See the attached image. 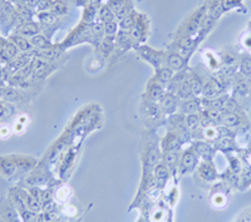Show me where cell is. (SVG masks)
<instances>
[{
	"label": "cell",
	"mask_w": 251,
	"mask_h": 222,
	"mask_svg": "<svg viewBox=\"0 0 251 222\" xmlns=\"http://www.w3.org/2000/svg\"><path fill=\"white\" fill-rule=\"evenodd\" d=\"M3 91H4V87L0 86V100L3 99Z\"/></svg>",
	"instance_id": "obj_52"
},
{
	"label": "cell",
	"mask_w": 251,
	"mask_h": 222,
	"mask_svg": "<svg viewBox=\"0 0 251 222\" xmlns=\"http://www.w3.org/2000/svg\"><path fill=\"white\" fill-rule=\"evenodd\" d=\"M240 72L244 77L251 78V55L244 54L240 62Z\"/></svg>",
	"instance_id": "obj_29"
},
{
	"label": "cell",
	"mask_w": 251,
	"mask_h": 222,
	"mask_svg": "<svg viewBox=\"0 0 251 222\" xmlns=\"http://www.w3.org/2000/svg\"><path fill=\"white\" fill-rule=\"evenodd\" d=\"M163 165L169 168L170 173H176V171L178 170V166H180V154L177 152H166L163 154Z\"/></svg>",
	"instance_id": "obj_10"
},
{
	"label": "cell",
	"mask_w": 251,
	"mask_h": 222,
	"mask_svg": "<svg viewBox=\"0 0 251 222\" xmlns=\"http://www.w3.org/2000/svg\"><path fill=\"white\" fill-rule=\"evenodd\" d=\"M51 222H64V221H62V220H54V221H51Z\"/></svg>",
	"instance_id": "obj_53"
},
{
	"label": "cell",
	"mask_w": 251,
	"mask_h": 222,
	"mask_svg": "<svg viewBox=\"0 0 251 222\" xmlns=\"http://www.w3.org/2000/svg\"><path fill=\"white\" fill-rule=\"evenodd\" d=\"M186 80H187L188 86H190V88H191L192 93H194V94L202 93L203 83L201 82L200 77H199V75H197L196 73L190 74V77H188Z\"/></svg>",
	"instance_id": "obj_21"
},
{
	"label": "cell",
	"mask_w": 251,
	"mask_h": 222,
	"mask_svg": "<svg viewBox=\"0 0 251 222\" xmlns=\"http://www.w3.org/2000/svg\"><path fill=\"white\" fill-rule=\"evenodd\" d=\"M199 165V158H197V153L194 152L192 149H187L182 153V156L180 157V166H178V170L182 174L190 173L196 168V166Z\"/></svg>",
	"instance_id": "obj_1"
},
{
	"label": "cell",
	"mask_w": 251,
	"mask_h": 222,
	"mask_svg": "<svg viewBox=\"0 0 251 222\" xmlns=\"http://www.w3.org/2000/svg\"><path fill=\"white\" fill-rule=\"evenodd\" d=\"M163 149L166 152H176L181 146V141L178 140V137L176 134L169 133L166 136V138L163 140Z\"/></svg>",
	"instance_id": "obj_15"
},
{
	"label": "cell",
	"mask_w": 251,
	"mask_h": 222,
	"mask_svg": "<svg viewBox=\"0 0 251 222\" xmlns=\"http://www.w3.org/2000/svg\"><path fill=\"white\" fill-rule=\"evenodd\" d=\"M98 19L100 22H102L103 24L108 23V22H113L116 20V14L111 10L108 5H103L100 6V12H98Z\"/></svg>",
	"instance_id": "obj_24"
},
{
	"label": "cell",
	"mask_w": 251,
	"mask_h": 222,
	"mask_svg": "<svg viewBox=\"0 0 251 222\" xmlns=\"http://www.w3.org/2000/svg\"><path fill=\"white\" fill-rule=\"evenodd\" d=\"M19 216H20V219H22V222H35L37 214L26 208V210L19 212Z\"/></svg>",
	"instance_id": "obj_45"
},
{
	"label": "cell",
	"mask_w": 251,
	"mask_h": 222,
	"mask_svg": "<svg viewBox=\"0 0 251 222\" xmlns=\"http://www.w3.org/2000/svg\"><path fill=\"white\" fill-rule=\"evenodd\" d=\"M126 1H127V0H109L107 5L111 8V10L114 13V14H117L121 9H122V6L125 5Z\"/></svg>",
	"instance_id": "obj_46"
},
{
	"label": "cell",
	"mask_w": 251,
	"mask_h": 222,
	"mask_svg": "<svg viewBox=\"0 0 251 222\" xmlns=\"http://www.w3.org/2000/svg\"><path fill=\"white\" fill-rule=\"evenodd\" d=\"M96 15H97V8L94 5H89L86 8V12L83 14V22L86 24H92L96 22Z\"/></svg>",
	"instance_id": "obj_35"
},
{
	"label": "cell",
	"mask_w": 251,
	"mask_h": 222,
	"mask_svg": "<svg viewBox=\"0 0 251 222\" xmlns=\"http://www.w3.org/2000/svg\"><path fill=\"white\" fill-rule=\"evenodd\" d=\"M200 108V102L196 99H186L185 102L181 103V111L186 114L197 113Z\"/></svg>",
	"instance_id": "obj_22"
},
{
	"label": "cell",
	"mask_w": 251,
	"mask_h": 222,
	"mask_svg": "<svg viewBox=\"0 0 251 222\" xmlns=\"http://www.w3.org/2000/svg\"><path fill=\"white\" fill-rule=\"evenodd\" d=\"M137 15L134 12H132L131 14H128L127 17L123 18L122 20H120V23H118V25H120L121 30H131L132 28H133L134 23H136V20H137Z\"/></svg>",
	"instance_id": "obj_26"
},
{
	"label": "cell",
	"mask_w": 251,
	"mask_h": 222,
	"mask_svg": "<svg viewBox=\"0 0 251 222\" xmlns=\"http://www.w3.org/2000/svg\"><path fill=\"white\" fill-rule=\"evenodd\" d=\"M132 37L131 33L128 30H118V33L116 34V43L118 47L123 49H127L132 44Z\"/></svg>",
	"instance_id": "obj_20"
},
{
	"label": "cell",
	"mask_w": 251,
	"mask_h": 222,
	"mask_svg": "<svg viewBox=\"0 0 251 222\" xmlns=\"http://www.w3.org/2000/svg\"><path fill=\"white\" fill-rule=\"evenodd\" d=\"M203 136H205L206 140H215L217 136H219V129H216L215 127H206L205 131H203Z\"/></svg>",
	"instance_id": "obj_47"
},
{
	"label": "cell",
	"mask_w": 251,
	"mask_h": 222,
	"mask_svg": "<svg viewBox=\"0 0 251 222\" xmlns=\"http://www.w3.org/2000/svg\"><path fill=\"white\" fill-rule=\"evenodd\" d=\"M13 129L8 124H0V140H6L12 136Z\"/></svg>",
	"instance_id": "obj_48"
},
{
	"label": "cell",
	"mask_w": 251,
	"mask_h": 222,
	"mask_svg": "<svg viewBox=\"0 0 251 222\" xmlns=\"http://www.w3.org/2000/svg\"><path fill=\"white\" fill-rule=\"evenodd\" d=\"M48 181V176H47L46 172L43 171H33L29 173V176L26 177V182L31 186H38L44 185Z\"/></svg>",
	"instance_id": "obj_16"
},
{
	"label": "cell",
	"mask_w": 251,
	"mask_h": 222,
	"mask_svg": "<svg viewBox=\"0 0 251 222\" xmlns=\"http://www.w3.org/2000/svg\"><path fill=\"white\" fill-rule=\"evenodd\" d=\"M132 12H133V4H132L131 0H127V1L125 3V5L122 6V9H121L117 14H116V19L122 20L123 18L127 17L128 14H131Z\"/></svg>",
	"instance_id": "obj_42"
},
{
	"label": "cell",
	"mask_w": 251,
	"mask_h": 222,
	"mask_svg": "<svg viewBox=\"0 0 251 222\" xmlns=\"http://www.w3.org/2000/svg\"><path fill=\"white\" fill-rule=\"evenodd\" d=\"M26 207H28V210L35 212V214H39V212H42V210H43L42 202H40L39 199L34 198L31 195H29V192L28 195H26Z\"/></svg>",
	"instance_id": "obj_31"
},
{
	"label": "cell",
	"mask_w": 251,
	"mask_h": 222,
	"mask_svg": "<svg viewBox=\"0 0 251 222\" xmlns=\"http://www.w3.org/2000/svg\"><path fill=\"white\" fill-rule=\"evenodd\" d=\"M15 34H20L25 38H33L34 35L40 34L39 23H37V22H25L15 30Z\"/></svg>",
	"instance_id": "obj_9"
},
{
	"label": "cell",
	"mask_w": 251,
	"mask_h": 222,
	"mask_svg": "<svg viewBox=\"0 0 251 222\" xmlns=\"http://www.w3.org/2000/svg\"><path fill=\"white\" fill-rule=\"evenodd\" d=\"M49 12H51L54 15H57V17H60V15H64L68 13V5H67L64 0H55V1L51 3Z\"/></svg>",
	"instance_id": "obj_25"
},
{
	"label": "cell",
	"mask_w": 251,
	"mask_h": 222,
	"mask_svg": "<svg viewBox=\"0 0 251 222\" xmlns=\"http://www.w3.org/2000/svg\"><path fill=\"white\" fill-rule=\"evenodd\" d=\"M174 77V71L170 69L169 67L167 68H158L157 69V73H156V80L158 83H166V82H170Z\"/></svg>",
	"instance_id": "obj_28"
},
{
	"label": "cell",
	"mask_w": 251,
	"mask_h": 222,
	"mask_svg": "<svg viewBox=\"0 0 251 222\" xmlns=\"http://www.w3.org/2000/svg\"><path fill=\"white\" fill-rule=\"evenodd\" d=\"M138 54L146 60V62H149L151 66L156 67L157 69L160 68V66L162 64L163 62V57L162 53L158 50H154V49L150 48V47L146 46H141L137 48Z\"/></svg>",
	"instance_id": "obj_2"
},
{
	"label": "cell",
	"mask_w": 251,
	"mask_h": 222,
	"mask_svg": "<svg viewBox=\"0 0 251 222\" xmlns=\"http://www.w3.org/2000/svg\"><path fill=\"white\" fill-rule=\"evenodd\" d=\"M118 29H120V25H118L116 20L104 23V35L106 37H116V34L118 33Z\"/></svg>",
	"instance_id": "obj_40"
},
{
	"label": "cell",
	"mask_w": 251,
	"mask_h": 222,
	"mask_svg": "<svg viewBox=\"0 0 251 222\" xmlns=\"http://www.w3.org/2000/svg\"><path fill=\"white\" fill-rule=\"evenodd\" d=\"M212 203H214L215 206H225V196H224V195H215L214 198H212Z\"/></svg>",
	"instance_id": "obj_50"
},
{
	"label": "cell",
	"mask_w": 251,
	"mask_h": 222,
	"mask_svg": "<svg viewBox=\"0 0 251 222\" xmlns=\"http://www.w3.org/2000/svg\"><path fill=\"white\" fill-rule=\"evenodd\" d=\"M13 111H14V107L12 105V103L0 100V120L9 117L13 113Z\"/></svg>",
	"instance_id": "obj_41"
},
{
	"label": "cell",
	"mask_w": 251,
	"mask_h": 222,
	"mask_svg": "<svg viewBox=\"0 0 251 222\" xmlns=\"http://www.w3.org/2000/svg\"><path fill=\"white\" fill-rule=\"evenodd\" d=\"M35 222H48V221H47L46 216H44V212H43V214H42V212L37 214V217H35Z\"/></svg>",
	"instance_id": "obj_51"
},
{
	"label": "cell",
	"mask_w": 251,
	"mask_h": 222,
	"mask_svg": "<svg viewBox=\"0 0 251 222\" xmlns=\"http://www.w3.org/2000/svg\"><path fill=\"white\" fill-rule=\"evenodd\" d=\"M220 93V86L217 84L216 80H208L206 84H203V88H202V94L205 97L210 98V97H214L216 94Z\"/></svg>",
	"instance_id": "obj_23"
},
{
	"label": "cell",
	"mask_w": 251,
	"mask_h": 222,
	"mask_svg": "<svg viewBox=\"0 0 251 222\" xmlns=\"http://www.w3.org/2000/svg\"><path fill=\"white\" fill-rule=\"evenodd\" d=\"M129 33H131L132 40H134V42H143L145 40L146 33H147V20H145V15H137V20H136L133 28L129 30Z\"/></svg>",
	"instance_id": "obj_5"
},
{
	"label": "cell",
	"mask_w": 251,
	"mask_h": 222,
	"mask_svg": "<svg viewBox=\"0 0 251 222\" xmlns=\"http://www.w3.org/2000/svg\"><path fill=\"white\" fill-rule=\"evenodd\" d=\"M29 122V118L26 117L25 114H23V116H20V117L17 118V121H15L14 123V127H13V132H15V133H23L24 129H25L26 124H28Z\"/></svg>",
	"instance_id": "obj_36"
},
{
	"label": "cell",
	"mask_w": 251,
	"mask_h": 222,
	"mask_svg": "<svg viewBox=\"0 0 251 222\" xmlns=\"http://www.w3.org/2000/svg\"><path fill=\"white\" fill-rule=\"evenodd\" d=\"M14 158L18 166V174L30 173V171H33L35 166H37V160L33 158V157L14 154Z\"/></svg>",
	"instance_id": "obj_6"
},
{
	"label": "cell",
	"mask_w": 251,
	"mask_h": 222,
	"mask_svg": "<svg viewBox=\"0 0 251 222\" xmlns=\"http://www.w3.org/2000/svg\"><path fill=\"white\" fill-rule=\"evenodd\" d=\"M206 117H207L208 122H221V118H223V112L216 111V109H208L206 112Z\"/></svg>",
	"instance_id": "obj_44"
},
{
	"label": "cell",
	"mask_w": 251,
	"mask_h": 222,
	"mask_svg": "<svg viewBox=\"0 0 251 222\" xmlns=\"http://www.w3.org/2000/svg\"><path fill=\"white\" fill-rule=\"evenodd\" d=\"M228 99L227 96L225 97H219V98H215L212 100H207V105L210 109H216V111H223L224 107H225V103L226 100Z\"/></svg>",
	"instance_id": "obj_37"
},
{
	"label": "cell",
	"mask_w": 251,
	"mask_h": 222,
	"mask_svg": "<svg viewBox=\"0 0 251 222\" xmlns=\"http://www.w3.org/2000/svg\"><path fill=\"white\" fill-rule=\"evenodd\" d=\"M0 173L6 178H13L18 176V166L15 162L14 154H6L0 157Z\"/></svg>",
	"instance_id": "obj_3"
},
{
	"label": "cell",
	"mask_w": 251,
	"mask_h": 222,
	"mask_svg": "<svg viewBox=\"0 0 251 222\" xmlns=\"http://www.w3.org/2000/svg\"><path fill=\"white\" fill-rule=\"evenodd\" d=\"M30 43L33 48L38 49V50H46V49H50L54 47L44 34H37L33 38H30Z\"/></svg>",
	"instance_id": "obj_12"
},
{
	"label": "cell",
	"mask_w": 251,
	"mask_h": 222,
	"mask_svg": "<svg viewBox=\"0 0 251 222\" xmlns=\"http://www.w3.org/2000/svg\"><path fill=\"white\" fill-rule=\"evenodd\" d=\"M114 44H116V37H104L98 46V49L104 57H107L113 51Z\"/></svg>",
	"instance_id": "obj_19"
},
{
	"label": "cell",
	"mask_w": 251,
	"mask_h": 222,
	"mask_svg": "<svg viewBox=\"0 0 251 222\" xmlns=\"http://www.w3.org/2000/svg\"><path fill=\"white\" fill-rule=\"evenodd\" d=\"M19 98V92L13 87H4L3 91V100L9 103H13Z\"/></svg>",
	"instance_id": "obj_33"
},
{
	"label": "cell",
	"mask_w": 251,
	"mask_h": 222,
	"mask_svg": "<svg viewBox=\"0 0 251 222\" xmlns=\"http://www.w3.org/2000/svg\"><path fill=\"white\" fill-rule=\"evenodd\" d=\"M221 123L226 127H237V125L241 124V118H240L239 114L236 112H223V118H221Z\"/></svg>",
	"instance_id": "obj_17"
},
{
	"label": "cell",
	"mask_w": 251,
	"mask_h": 222,
	"mask_svg": "<svg viewBox=\"0 0 251 222\" xmlns=\"http://www.w3.org/2000/svg\"><path fill=\"white\" fill-rule=\"evenodd\" d=\"M163 94H165V91H163V87L161 86V83L154 82L152 88L150 89V96H151V98H153L154 100L162 99V98L165 97Z\"/></svg>",
	"instance_id": "obj_39"
},
{
	"label": "cell",
	"mask_w": 251,
	"mask_h": 222,
	"mask_svg": "<svg viewBox=\"0 0 251 222\" xmlns=\"http://www.w3.org/2000/svg\"><path fill=\"white\" fill-rule=\"evenodd\" d=\"M158 161H160V152L158 149L153 148L147 153L146 157V166H150V167H156L158 165Z\"/></svg>",
	"instance_id": "obj_34"
},
{
	"label": "cell",
	"mask_w": 251,
	"mask_h": 222,
	"mask_svg": "<svg viewBox=\"0 0 251 222\" xmlns=\"http://www.w3.org/2000/svg\"><path fill=\"white\" fill-rule=\"evenodd\" d=\"M170 177V171L169 168L166 167L163 163H158V165L154 167V179H156V182L158 186H165L166 182H167V179Z\"/></svg>",
	"instance_id": "obj_13"
},
{
	"label": "cell",
	"mask_w": 251,
	"mask_h": 222,
	"mask_svg": "<svg viewBox=\"0 0 251 222\" xmlns=\"http://www.w3.org/2000/svg\"><path fill=\"white\" fill-rule=\"evenodd\" d=\"M166 62H167V67H169L170 69H172V71H181L186 64L185 58L181 57V55L177 54V53H174V51L167 55Z\"/></svg>",
	"instance_id": "obj_11"
},
{
	"label": "cell",
	"mask_w": 251,
	"mask_h": 222,
	"mask_svg": "<svg viewBox=\"0 0 251 222\" xmlns=\"http://www.w3.org/2000/svg\"><path fill=\"white\" fill-rule=\"evenodd\" d=\"M248 79L249 78L244 77L243 79L237 80V83H236V92L239 94H241V96H246V94L249 93V91H250V88H249Z\"/></svg>",
	"instance_id": "obj_43"
},
{
	"label": "cell",
	"mask_w": 251,
	"mask_h": 222,
	"mask_svg": "<svg viewBox=\"0 0 251 222\" xmlns=\"http://www.w3.org/2000/svg\"><path fill=\"white\" fill-rule=\"evenodd\" d=\"M177 107V98L172 94H166L161 100V108L165 113H174Z\"/></svg>",
	"instance_id": "obj_18"
},
{
	"label": "cell",
	"mask_w": 251,
	"mask_h": 222,
	"mask_svg": "<svg viewBox=\"0 0 251 222\" xmlns=\"http://www.w3.org/2000/svg\"><path fill=\"white\" fill-rule=\"evenodd\" d=\"M71 195H72L71 187L67 185H63L58 188L57 191H55L54 198H55V201H58V202L63 203V202H66L67 199L71 197Z\"/></svg>",
	"instance_id": "obj_27"
},
{
	"label": "cell",
	"mask_w": 251,
	"mask_h": 222,
	"mask_svg": "<svg viewBox=\"0 0 251 222\" xmlns=\"http://www.w3.org/2000/svg\"><path fill=\"white\" fill-rule=\"evenodd\" d=\"M177 92H178V96H180L181 98H183V99H188V98L191 97L192 94H194L192 93L191 88H190V86H188L187 80H182V82L178 84Z\"/></svg>",
	"instance_id": "obj_38"
},
{
	"label": "cell",
	"mask_w": 251,
	"mask_h": 222,
	"mask_svg": "<svg viewBox=\"0 0 251 222\" xmlns=\"http://www.w3.org/2000/svg\"><path fill=\"white\" fill-rule=\"evenodd\" d=\"M230 165H231L232 171H234L235 173H239V172L241 171V163H240V161L237 160V158H235V157H230Z\"/></svg>",
	"instance_id": "obj_49"
},
{
	"label": "cell",
	"mask_w": 251,
	"mask_h": 222,
	"mask_svg": "<svg viewBox=\"0 0 251 222\" xmlns=\"http://www.w3.org/2000/svg\"><path fill=\"white\" fill-rule=\"evenodd\" d=\"M194 149L199 156L203 157L205 160L210 161L212 156V148L208 143L203 142V141H196L194 145Z\"/></svg>",
	"instance_id": "obj_14"
},
{
	"label": "cell",
	"mask_w": 251,
	"mask_h": 222,
	"mask_svg": "<svg viewBox=\"0 0 251 222\" xmlns=\"http://www.w3.org/2000/svg\"><path fill=\"white\" fill-rule=\"evenodd\" d=\"M9 40L17 46V48L19 49L20 53H31V54H33L34 48H33V46H31L30 39H28V38L23 37V35H20V34H15L14 33V34H10Z\"/></svg>",
	"instance_id": "obj_8"
},
{
	"label": "cell",
	"mask_w": 251,
	"mask_h": 222,
	"mask_svg": "<svg viewBox=\"0 0 251 222\" xmlns=\"http://www.w3.org/2000/svg\"><path fill=\"white\" fill-rule=\"evenodd\" d=\"M38 20L39 24H44V25H53L58 22V17L54 15L51 12H40L38 14Z\"/></svg>",
	"instance_id": "obj_30"
},
{
	"label": "cell",
	"mask_w": 251,
	"mask_h": 222,
	"mask_svg": "<svg viewBox=\"0 0 251 222\" xmlns=\"http://www.w3.org/2000/svg\"><path fill=\"white\" fill-rule=\"evenodd\" d=\"M185 124L187 128L196 129L199 125L201 124V118L199 113H190L187 114V117L185 118Z\"/></svg>",
	"instance_id": "obj_32"
},
{
	"label": "cell",
	"mask_w": 251,
	"mask_h": 222,
	"mask_svg": "<svg viewBox=\"0 0 251 222\" xmlns=\"http://www.w3.org/2000/svg\"><path fill=\"white\" fill-rule=\"evenodd\" d=\"M197 173L200 176L201 179H203L205 182H214L217 178V172L215 170L214 166L208 162H203L199 166Z\"/></svg>",
	"instance_id": "obj_7"
},
{
	"label": "cell",
	"mask_w": 251,
	"mask_h": 222,
	"mask_svg": "<svg viewBox=\"0 0 251 222\" xmlns=\"http://www.w3.org/2000/svg\"><path fill=\"white\" fill-rule=\"evenodd\" d=\"M205 17H206V8L203 6V8L199 9L197 12H195L194 14H192V17L190 18V20H188L187 24H186V33H187L188 35L197 33V30L201 28V24H202Z\"/></svg>",
	"instance_id": "obj_4"
}]
</instances>
